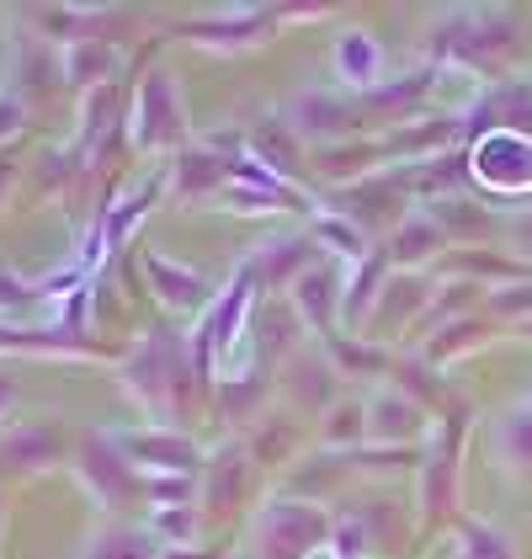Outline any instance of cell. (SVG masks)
Returning <instances> with one entry per match:
<instances>
[{
    "label": "cell",
    "instance_id": "6da1fadb",
    "mask_svg": "<svg viewBox=\"0 0 532 559\" xmlns=\"http://www.w3.org/2000/svg\"><path fill=\"white\" fill-rule=\"evenodd\" d=\"M177 123H181V107L177 96H171V81L166 75H149V86L138 91V150H155V144H166V139H177Z\"/></svg>",
    "mask_w": 532,
    "mask_h": 559
},
{
    "label": "cell",
    "instance_id": "7a4b0ae2",
    "mask_svg": "<svg viewBox=\"0 0 532 559\" xmlns=\"http://www.w3.org/2000/svg\"><path fill=\"white\" fill-rule=\"evenodd\" d=\"M123 453L138 459L144 469H166V474H192L197 469V448L186 437H171V431H138V437H118Z\"/></svg>",
    "mask_w": 532,
    "mask_h": 559
},
{
    "label": "cell",
    "instance_id": "277c9868",
    "mask_svg": "<svg viewBox=\"0 0 532 559\" xmlns=\"http://www.w3.org/2000/svg\"><path fill=\"white\" fill-rule=\"evenodd\" d=\"M86 479L96 485V496H101L107 507H112V501H123V496L133 490V469L112 453V442H107V437H90L86 442Z\"/></svg>",
    "mask_w": 532,
    "mask_h": 559
},
{
    "label": "cell",
    "instance_id": "5bb4252c",
    "mask_svg": "<svg viewBox=\"0 0 532 559\" xmlns=\"http://www.w3.org/2000/svg\"><path fill=\"white\" fill-rule=\"evenodd\" d=\"M155 501H166V507H186V496H192V474H171V479H138Z\"/></svg>",
    "mask_w": 532,
    "mask_h": 559
},
{
    "label": "cell",
    "instance_id": "5b68a950",
    "mask_svg": "<svg viewBox=\"0 0 532 559\" xmlns=\"http://www.w3.org/2000/svg\"><path fill=\"white\" fill-rule=\"evenodd\" d=\"M144 266H149V277H155V294L171 304V309H197V304L208 299V283L197 277V272H177L166 257H155V251H144Z\"/></svg>",
    "mask_w": 532,
    "mask_h": 559
},
{
    "label": "cell",
    "instance_id": "7c38bea8",
    "mask_svg": "<svg viewBox=\"0 0 532 559\" xmlns=\"http://www.w3.org/2000/svg\"><path fill=\"white\" fill-rule=\"evenodd\" d=\"M314 235H319L330 251H341V257H362V229L341 224V218H319V224H314Z\"/></svg>",
    "mask_w": 532,
    "mask_h": 559
},
{
    "label": "cell",
    "instance_id": "2e32d148",
    "mask_svg": "<svg viewBox=\"0 0 532 559\" xmlns=\"http://www.w3.org/2000/svg\"><path fill=\"white\" fill-rule=\"evenodd\" d=\"M463 544H469V559H511L506 538H500V533H489V527H469V533H463Z\"/></svg>",
    "mask_w": 532,
    "mask_h": 559
},
{
    "label": "cell",
    "instance_id": "3957f363",
    "mask_svg": "<svg viewBox=\"0 0 532 559\" xmlns=\"http://www.w3.org/2000/svg\"><path fill=\"white\" fill-rule=\"evenodd\" d=\"M266 22H271V16H262V11H229V16L186 22L181 33H186V38H197V44H214V48H240V44H251Z\"/></svg>",
    "mask_w": 532,
    "mask_h": 559
},
{
    "label": "cell",
    "instance_id": "52a82bcc",
    "mask_svg": "<svg viewBox=\"0 0 532 559\" xmlns=\"http://www.w3.org/2000/svg\"><path fill=\"white\" fill-rule=\"evenodd\" d=\"M160 549V538L155 533H138V527H112V533H101L96 544H90L86 559H155Z\"/></svg>",
    "mask_w": 532,
    "mask_h": 559
},
{
    "label": "cell",
    "instance_id": "8992f818",
    "mask_svg": "<svg viewBox=\"0 0 532 559\" xmlns=\"http://www.w3.org/2000/svg\"><path fill=\"white\" fill-rule=\"evenodd\" d=\"M245 304H251V266H240V277H234V288L223 294V304L214 309V320H208V331L203 336H214L219 346H229L240 336V320H245Z\"/></svg>",
    "mask_w": 532,
    "mask_h": 559
},
{
    "label": "cell",
    "instance_id": "e0dca14e",
    "mask_svg": "<svg viewBox=\"0 0 532 559\" xmlns=\"http://www.w3.org/2000/svg\"><path fill=\"white\" fill-rule=\"evenodd\" d=\"M304 251H310V240H277V246H271V266H266V277H282L293 261H304Z\"/></svg>",
    "mask_w": 532,
    "mask_h": 559
},
{
    "label": "cell",
    "instance_id": "30bf717a",
    "mask_svg": "<svg viewBox=\"0 0 532 559\" xmlns=\"http://www.w3.org/2000/svg\"><path fill=\"white\" fill-rule=\"evenodd\" d=\"M107 70H112V53L96 44H75L64 53V81H70V86H90V81H101Z\"/></svg>",
    "mask_w": 532,
    "mask_h": 559
},
{
    "label": "cell",
    "instance_id": "8fae6325",
    "mask_svg": "<svg viewBox=\"0 0 532 559\" xmlns=\"http://www.w3.org/2000/svg\"><path fill=\"white\" fill-rule=\"evenodd\" d=\"M155 198H160V176H155V181H144V192H133L123 209H112V214H107V224H101V229H107V240H112V246H123V240H129V224L138 214H149V203H155Z\"/></svg>",
    "mask_w": 532,
    "mask_h": 559
},
{
    "label": "cell",
    "instance_id": "d6986e66",
    "mask_svg": "<svg viewBox=\"0 0 532 559\" xmlns=\"http://www.w3.org/2000/svg\"><path fill=\"white\" fill-rule=\"evenodd\" d=\"M11 400H16V384H11V379H5V373H0V411H5V405H11Z\"/></svg>",
    "mask_w": 532,
    "mask_h": 559
},
{
    "label": "cell",
    "instance_id": "ac0fdd59",
    "mask_svg": "<svg viewBox=\"0 0 532 559\" xmlns=\"http://www.w3.org/2000/svg\"><path fill=\"white\" fill-rule=\"evenodd\" d=\"M44 299L38 283H22V277H0V309H22V304Z\"/></svg>",
    "mask_w": 532,
    "mask_h": 559
},
{
    "label": "cell",
    "instance_id": "9c48e42d",
    "mask_svg": "<svg viewBox=\"0 0 532 559\" xmlns=\"http://www.w3.org/2000/svg\"><path fill=\"white\" fill-rule=\"evenodd\" d=\"M336 70L356 81V86H367L373 81V70H378V48L367 44V33H347L341 44H336Z\"/></svg>",
    "mask_w": 532,
    "mask_h": 559
},
{
    "label": "cell",
    "instance_id": "9a60e30c",
    "mask_svg": "<svg viewBox=\"0 0 532 559\" xmlns=\"http://www.w3.org/2000/svg\"><path fill=\"white\" fill-rule=\"evenodd\" d=\"M299 304H304V314L325 320V304H330V277H319V272L299 277Z\"/></svg>",
    "mask_w": 532,
    "mask_h": 559
},
{
    "label": "cell",
    "instance_id": "4fadbf2b",
    "mask_svg": "<svg viewBox=\"0 0 532 559\" xmlns=\"http://www.w3.org/2000/svg\"><path fill=\"white\" fill-rule=\"evenodd\" d=\"M192 527H197V516L186 512V507H155V516H149V533L160 538H192Z\"/></svg>",
    "mask_w": 532,
    "mask_h": 559
},
{
    "label": "cell",
    "instance_id": "ba28073f",
    "mask_svg": "<svg viewBox=\"0 0 532 559\" xmlns=\"http://www.w3.org/2000/svg\"><path fill=\"white\" fill-rule=\"evenodd\" d=\"M347 123V107L330 96H299L293 102V129L299 133H336Z\"/></svg>",
    "mask_w": 532,
    "mask_h": 559
}]
</instances>
